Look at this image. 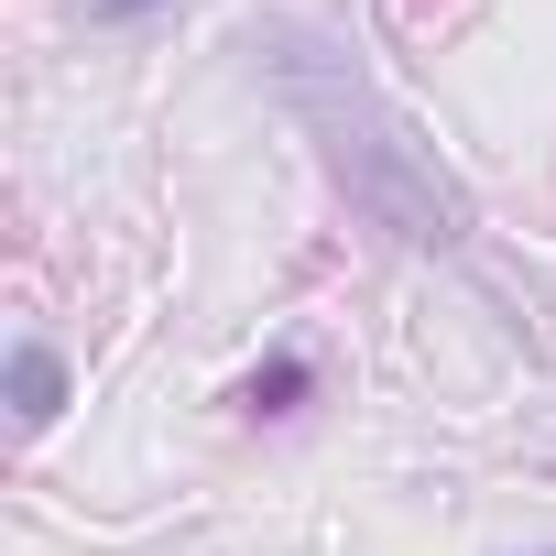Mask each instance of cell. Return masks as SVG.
Segmentation results:
<instances>
[{
  "label": "cell",
  "mask_w": 556,
  "mask_h": 556,
  "mask_svg": "<svg viewBox=\"0 0 556 556\" xmlns=\"http://www.w3.org/2000/svg\"><path fill=\"white\" fill-rule=\"evenodd\" d=\"M66 415V361L45 339H12V426H55Z\"/></svg>",
  "instance_id": "obj_1"
},
{
  "label": "cell",
  "mask_w": 556,
  "mask_h": 556,
  "mask_svg": "<svg viewBox=\"0 0 556 556\" xmlns=\"http://www.w3.org/2000/svg\"><path fill=\"white\" fill-rule=\"evenodd\" d=\"M306 393H317V361H306V350H273V361L240 382V415H251V426H273V415H295Z\"/></svg>",
  "instance_id": "obj_2"
},
{
  "label": "cell",
  "mask_w": 556,
  "mask_h": 556,
  "mask_svg": "<svg viewBox=\"0 0 556 556\" xmlns=\"http://www.w3.org/2000/svg\"><path fill=\"white\" fill-rule=\"evenodd\" d=\"M99 23H142V12H164V0H88Z\"/></svg>",
  "instance_id": "obj_3"
}]
</instances>
